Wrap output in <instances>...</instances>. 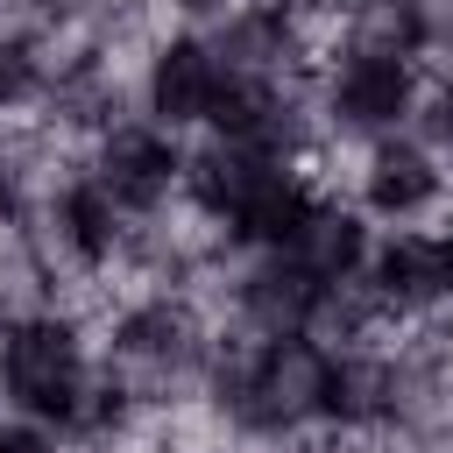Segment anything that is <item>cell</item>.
<instances>
[{
  "label": "cell",
  "instance_id": "6da1fadb",
  "mask_svg": "<svg viewBox=\"0 0 453 453\" xmlns=\"http://www.w3.org/2000/svg\"><path fill=\"white\" fill-rule=\"evenodd\" d=\"M99 389V340L71 311H35L0 333V403L50 432H71Z\"/></svg>",
  "mask_w": 453,
  "mask_h": 453
},
{
  "label": "cell",
  "instance_id": "7a4b0ae2",
  "mask_svg": "<svg viewBox=\"0 0 453 453\" xmlns=\"http://www.w3.org/2000/svg\"><path fill=\"white\" fill-rule=\"evenodd\" d=\"M354 205L375 226H432L439 234L453 212V156L411 127L375 134V142H361V163H354Z\"/></svg>",
  "mask_w": 453,
  "mask_h": 453
},
{
  "label": "cell",
  "instance_id": "3957f363",
  "mask_svg": "<svg viewBox=\"0 0 453 453\" xmlns=\"http://www.w3.org/2000/svg\"><path fill=\"white\" fill-rule=\"evenodd\" d=\"M418 92H425V71L418 64H403V57H347L340 50L319 71V120H326V134L375 142V134L411 127Z\"/></svg>",
  "mask_w": 453,
  "mask_h": 453
},
{
  "label": "cell",
  "instance_id": "277c9868",
  "mask_svg": "<svg viewBox=\"0 0 453 453\" xmlns=\"http://www.w3.org/2000/svg\"><path fill=\"white\" fill-rule=\"evenodd\" d=\"M85 170L113 191L120 212L149 219V212H163V205L184 191V134L156 127L149 113H127V120H113V127L85 149Z\"/></svg>",
  "mask_w": 453,
  "mask_h": 453
},
{
  "label": "cell",
  "instance_id": "5b68a950",
  "mask_svg": "<svg viewBox=\"0 0 453 453\" xmlns=\"http://www.w3.org/2000/svg\"><path fill=\"white\" fill-rule=\"evenodd\" d=\"M219 85H226V71H219V57H212V42L198 35V28H170V35H156V50L142 57V113L156 120V127H170V134H205V120H212V99H219Z\"/></svg>",
  "mask_w": 453,
  "mask_h": 453
},
{
  "label": "cell",
  "instance_id": "8992f818",
  "mask_svg": "<svg viewBox=\"0 0 453 453\" xmlns=\"http://www.w3.org/2000/svg\"><path fill=\"white\" fill-rule=\"evenodd\" d=\"M382 304L396 319L411 311H432L453 297V276H446V241L432 226H375V248H368V269H361Z\"/></svg>",
  "mask_w": 453,
  "mask_h": 453
},
{
  "label": "cell",
  "instance_id": "52a82bcc",
  "mask_svg": "<svg viewBox=\"0 0 453 453\" xmlns=\"http://www.w3.org/2000/svg\"><path fill=\"white\" fill-rule=\"evenodd\" d=\"M368 248H375V219L354 205V198H319L304 212V226L283 241V255L326 290V283H347L368 269Z\"/></svg>",
  "mask_w": 453,
  "mask_h": 453
},
{
  "label": "cell",
  "instance_id": "ba28073f",
  "mask_svg": "<svg viewBox=\"0 0 453 453\" xmlns=\"http://www.w3.org/2000/svg\"><path fill=\"white\" fill-rule=\"evenodd\" d=\"M340 50L347 57H425V0H340Z\"/></svg>",
  "mask_w": 453,
  "mask_h": 453
},
{
  "label": "cell",
  "instance_id": "9c48e42d",
  "mask_svg": "<svg viewBox=\"0 0 453 453\" xmlns=\"http://www.w3.org/2000/svg\"><path fill=\"white\" fill-rule=\"evenodd\" d=\"M0 453H64V432L35 425V418H0Z\"/></svg>",
  "mask_w": 453,
  "mask_h": 453
},
{
  "label": "cell",
  "instance_id": "30bf717a",
  "mask_svg": "<svg viewBox=\"0 0 453 453\" xmlns=\"http://www.w3.org/2000/svg\"><path fill=\"white\" fill-rule=\"evenodd\" d=\"M234 7H248V0H163V14H170L177 28H198V35H205L212 21H226Z\"/></svg>",
  "mask_w": 453,
  "mask_h": 453
},
{
  "label": "cell",
  "instance_id": "8fae6325",
  "mask_svg": "<svg viewBox=\"0 0 453 453\" xmlns=\"http://www.w3.org/2000/svg\"><path fill=\"white\" fill-rule=\"evenodd\" d=\"M446 453H453V446H446Z\"/></svg>",
  "mask_w": 453,
  "mask_h": 453
}]
</instances>
